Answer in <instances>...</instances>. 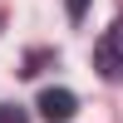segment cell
Instances as JSON below:
<instances>
[{
    "instance_id": "cell-1",
    "label": "cell",
    "mask_w": 123,
    "mask_h": 123,
    "mask_svg": "<svg viewBox=\"0 0 123 123\" xmlns=\"http://www.w3.org/2000/svg\"><path fill=\"white\" fill-rule=\"evenodd\" d=\"M94 69H98L104 79H113V84L123 79V15L98 35V44H94Z\"/></svg>"
},
{
    "instance_id": "cell-2",
    "label": "cell",
    "mask_w": 123,
    "mask_h": 123,
    "mask_svg": "<svg viewBox=\"0 0 123 123\" xmlns=\"http://www.w3.org/2000/svg\"><path fill=\"white\" fill-rule=\"evenodd\" d=\"M74 108H79V98L69 94V89H44V94H39V113H44L49 123H69Z\"/></svg>"
},
{
    "instance_id": "cell-3",
    "label": "cell",
    "mask_w": 123,
    "mask_h": 123,
    "mask_svg": "<svg viewBox=\"0 0 123 123\" xmlns=\"http://www.w3.org/2000/svg\"><path fill=\"white\" fill-rule=\"evenodd\" d=\"M0 123H25V113H20V108H10V104H0Z\"/></svg>"
},
{
    "instance_id": "cell-4",
    "label": "cell",
    "mask_w": 123,
    "mask_h": 123,
    "mask_svg": "<svg viewBox=\"0 0 123 123\" xmlns=\"http://www.w3.org/2000/svg\"><path fill=\"white\" fill-rule=\"evenodd\" d=\"M84 10H89V0H69V20H84Z\"/></svg>"
}]
</instances>
